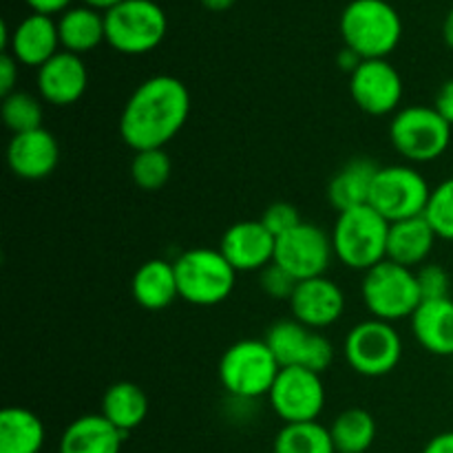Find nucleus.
<instances>
[{
    "instance_id": "1",
    "label": "nucleus",
    "mask_w": 453,
    "mask_h": 453,
    "mask_svg": "<svg viewBox=\"0 0 453 453\" xmlns=\"http://www.w3.org/2000/svg\"><path fill=\"white\" fill-rule=\"evenodd\" d=\"M190 115L188 87L175 75L144 80L124 104L119 135L133 150L164 149Z\"/></svg>"
},
{
    "instance_id": "2",
    "label": "nucleus",
    "mask_w": 453,
    "mask_h": 453,
    "mask_svg": "<svg viewBox=\"0 0 453 453\" xmlns=\"http://www.w3.org/2000/svg\"><path fill=\"white\" fill-rule=\"evenodd\" d=\"M330 237L334 257L349 270L367 273L388 259L389 221L372 206L339 212Z\"/></svg>"
},
{
    "instance_id": "3",
    "label": "nucleus",
    "mask_w": 453,
    "mask_h": 453,
    "mask_svg": "<svg viewBox=\"0 0 453 453\" xmlns=\"http://www.w3.org/2000/svg\"><path fill=\"white\" fill-rule=\"evenodd\" d=\"M341 35L363 60H383L401 42L403 20L388 0H352L341 13Z\"/></svg>"
},
{
    "instance_id": "4",
    "label": "nucleus",
    "mask_w": 453,
    "mask_h": 453,
    "mask_svg": "<svg viewBox=\"0 0 453 453\" xmlns=\"http://www.w3.org/2000/svg\"><path fill=\"white\" fill-rule=\"evenodd\" d=\"M281 365L264 339H243L230 345L219 361V383L237 401L268 396Z\"/></svg>"
},
{
    "instance_id": "5",
    "label": "nucleus",
    "mask_w": 453,
    "mask_h": 453,
    "mask_svg": "<svg viewBox=\"0 0 453 453\" xmlns=\"http://www.w3.org/2000/svg\"><path fill=\"white\" fill-rule=\"evenodd\" d=\"M173 265L180 299L199 308L224 303L237 283V270L228 264L221 250L212 248H190L181 252Z\"/></svg>"
},
{
    "instance_id": "6",
    "label": "nucleus",
    "mask_w": 453,
    "mask_h": 453,
    "mask_svg": "<svg viewBox=\"0 0 453 453\" xmlns=\"http://www.w3.org/2000/svg\"><path fill=\"white\" fill-rule=\"evenodd\" d=\"M451 124L434 106H401L389 122V140L398 155L414 164L436 162L451 144Z\"/></svg>"
},
{
    "instance_id": "7",
    "label": "nucleus",
    "mask_w": 453,
    "mask_h": 453,
    "mask_svg": "<svg viewBox=\"0 0 453 453\" xmlns=\"http://www.w3.org/2000/svg\"><path fill=\"white\" fill-rule=\"evenodd\" d=\"M361 296L367 312L388 323L411 319L416 308L423 303L416 270L398 265L389 259L367 270L361 283Z\"/></svg>"
},
{
    "instance_id": "8",
    "label": "nucleus",
    "mask_w": 453,
    "mask_h": 453,
    "mask_svg": "<svg viewBox=\"0 0 453 453\" xmlns=\"http://www.w3.org/2000/svg\"><path fill=\"white\" fill-rule=\"evenodd\" d=\"M106 44L124 56H142L162 44L168 20L155 0H124L104 13Z\"/></svg>"
},
{
    "instance_id": "9",
    "label": "nucleus",
    "mask_w": 453,
    "mask_h": 453,
    "mask_svg": "<svg viewBox=\"0 0 453 453\" xmlns=\"http://www.w3.org/2000/svg\"><path fill=\"white\" fill-rule=\"evenodd\" d=\"M343 357L357 374L380 379L392 374L403 358V339L394 323L367 319L357 323L343 341Z\"/></svg>"
},
{
    "instance_id": "10",
    "label": "nucleus",
    "mask_w": 453,
    "mask_h": 453,
    "mask_svg": "<svg viewBox=\"0 0 453 453\" xmlns=\"http://www.w3.org/2000/svg\"><path fill=\"white\" fill-rule=\"evenodd\" d=\"M432 186L420 171L410 164L380 166L372 188L370 206L379 211L389 224L423 215Z\"/></svg>"
},
{
    "instance_id": "11",
    "label": "nucleus",
    "mask_w": 453,
    "mask_h": 453,
    "mask_svg": "<svg viewBox=\"0 0 453 453\" xmlns=\"http://www.w3.org/2000/svg\"><path fill=\"white\" fill-rule=\"evenodd\" d=\"M264 341L281 367H305L317 374L330 370L334 363V345L321 332L310 330L296 319H281L265 332Z\"/></svg>"
},
{
    "instance_id": "12",
    "label": "nucleus",
    "mask_w": 453,
    "mask_h": 453,
    "mask_svg": "<svg viewBox=\"0 0 453 453\" xmlns=\"http://www.w3.org/2000/svg\"><path fill=\"white\" fill-rule=\"evenodd\" d=\"M270 407L283 423H312L326 407L321 374L305 367H281L268 394Z\"/></svg>"
},
{
    "instance_id": "13",
    "label": "nucleus",
    "mask_w": 453,
    "mask_h": 453,
    "mask_svg": "<svg viewBox=\"0 0 453 453\" xmlns=\"http://www.w3.org/2000/svg\"><path fill=\"white\" fill-rule=\"evenodd\" d=\"M332 257H334V246L330 234L317 224L303 221L277 239L274 264L288 270L296 281H305V279L323 277L330 268Z\"/></svg>"
},
{
    "instance_id": "14",
    "label": "nucleus",
    "mask_w": 453,
    "mask_h": 453,
    "mask_svg": "<svg viewBox=\"0 0 453 453\" xmlns=\"http://www.w3.org/2000/svg\"><path fill=\"white\" fill-rule=\"evenodd\" d=\"M403 78L396 66L383 60H363L361 66L349 75V93L363 113L383 115L396 113L403 102Z\"/></svg>"
},
{
    "instance_id": "15",
    "label": "nucleus",
    "mask_w": 453,
    "mask_h": 453,
    "mask_svg": "<svg viewBox=\"0 0 453 453\" xmlns=\"http://www.w3.org/2000/svg\"><path fill=\"white\" fill-rule=\"evenodd\" d=\"M219 250L237 273H261L274 264L277 237L261 219L237 221L224 233Z\"/></svg>"
},
{
    "instance_id": "16",
    "label": "nucleus",
    "mask_w": 453,
    "mask_h": 453,
    "mask_svg": "<svg viewBox=\"0 0 453 453\" xmlns=\"http://www.w3.org/2000/svg\"><path fill=\"white\" fill-rule=\"evenodd\" d=\"M288 303H290L292 319L317 332L334 326L345 312L343 290L326 274L299 281Z\"/></svg>"
},
{
    "instance_id": "17",
    "label": "nucleus",
    "mask_w": 453,
    "mask_h": 453,
    "mask_svg": "<svg viewBox=\"0 0 453 453\" xmlns=\"http://www.w3.org/2000/svg\"><path fill=\"white\" fill-rule=\"evenodd\" d=\"M60 162V146L47 128L12 135L7 146L9 171L27 181H40L51 175Z\"/></svg>"
},
{
    "instance_id": "18",
    "label": "nucleus",
    "mask_w": 453,
    "mask_h": 453,
    "mask_svg": "<svg viewBox=\"0 0 453 453\" xmlns=\"http://www.w3.org/2000/svg\"><path fill=\"white\" fill-rule=\"evenodd\" d=\"M40 100L53 106H71L87 93L88 71L82 56L71 51H58L47 65L38 69Z\"/></svg>"
},
{
    "instance_id": "19",
    "label": "nucleus",
    "mask_w": 453,
    "mask_h": 453,
    "mask_svg": "<svg viewBox=\"0 0 453 453\" xmlns=\"http://www.w3.org/2000/svg\"><path fill=\"white\" fill-rule=\"evenodd\" d=\"M60 34H58V22L53 20V16L31 13L12 31L7 53L16 58L18 65L40 69L60 51Z\"/></svg>"
},
{
    "instance_id": "20",
    "label": "nucleus",
    "mask_w": 453,
    "mask_h": 453,
    "mask_svg": "<svg viewBox=\"0 0 453 453\" xmlns=\"http://www.w3.org/2000/svg\"><path fill=\"white\" fill-rule=\"evenodd\" d=\"M411 332L425 352L453 357V299L423 301L411 314Z\"/></svg>"
},
{
    "instance_id": "21",
    "label": "nucleus",
    "mask_w": 453,
    "mask_h": 453,
    "mask_svg": "<svg viewBox=\"0 0 453 453\" xmlns=\"http://www.w3.org/2000/svg\"><path fill=\"white\" fill-rule=\"evenodd\" d=\"M127 434L102 414H84L66 425L58 453H119Z\"/></svg>"
},
{
    "instance_id": "22",
    "label": "nucleus",
    "mask_w": 453,
    "mask_h": 453,
    "mask_svg": "<svg viewBox=\"0 0 453 453\" xmlns=\"http://www.w3.org/2000/svg\"><path fill=\"white\" fill-rule=\"evenodd\" d=\"M380 166L367 157H354L332 175L327 184V202L334 211L343 212L349 208L370 206L372 188Z\"/></svg>"
},
{
    "instance_id": "23",
    "label": "nucleus",
    "mask_w": 453,
    "mask_h": 453,
    "mask_svg": "<svg viewBox=\"0 0 453 453\" xmlns=\"http://www.w3.org/2000/svg\"><path fill=\"white\" fill-rule=\"evenodd\" d=\"M436 233L425 215L389 224L388 259L405 268H420L429 259L436 243Z\"/></svg>"
},
{
    "instance_id": "24",
    "label": "nucleus",
    "mask_w": 453,
    "mask_h": 453,
    "mask_svg": "<svg viewBox=\"0 0 453 453\" xmlns=\"http://www.w3.org/2000/svg\"><path fill=\"white\" fill-rule=\"evenodd\" d=\"M133 299L144 310H164L180 299L173 261L149 259L135 270L131 281Z\"/></svg>"
},
{
    "instance_id": "25",
    "label": "nucleus",
    "mask_w": 453,
    "mask_h": 453,
    "mask_svg": "<svg viewBox=\"0 0 453 453\" xmlns=\"http://www.w3.org/2000/svg\"><path fill=\"white\" fill-rule=\"evenodd\" d=\"M62 51H71L75 56L93 51L106 42L104 13L91 7H71L58 20Z\"/></svg>"
},
{
    "instance_id": "26",
    "label": "nucleus",
    "mask_w": 453,
    "mask_h": 453,
    "mask_svg": "<svg viewBox=\"0 0 453 453\" xmlns=\"http://www.w3.org/2000/svg\"><path fill=\"white\" fill-rule=\"evenodd\" d=\"M47 441L44 423L27 407L0 411V453H40Z\"/></svg>"
},
{
    "instance_id": "27",
    "label": "nucleus",
    "mask_w": 453,
    "mask_h": 453,
    "mask_svg": "<svg viewBox=\"0 0 453 453\" xmlns=\"http://www.w3.org/2000/svg\"><path fill=\"white\" fill-rule=\"evenodd\" d=\"M102 416L115 425L122 434H131L149 416V396L144 389L131 380L113 383L102 396Z\"/></svg>"
},
{
    "instance_id": "28",
    "label": "nucleus",
    "mask_w": 453,
    "mask_h": 453,
    "mask_svg": "<svg viewBox=\"0 0 453 453\" xmlns=\"http://www.w3.org/2000/svg\"><path fill=\"white\" fill-rule=\"evenodd\" d=\"M330 436L336 453H365L376 441L374 416L363 407H349L330 425Z\"/></svg>"
},
{
    "instance_id": "29",
    "label": "nucleus",
    "mask_w": 453,
    "mask_h": 453,
    "mask_svg": "<svg viewBox=\"0 0 453 453\" xmlns=\"http://www.w3.org/2000/svg\"><path fill=\"white\" fill-rule=\"evenodd\" d=\"M273 453H336L330 427L312 423H288L274 436Z\"/></svg>"
},
{
    "instance_id": "30",
    "label": "nucleus",
    "mask_w": 453,
    "mask_h": 453,
    "mask_svg": "<svg viewBox=\"0 0 453 453\" xmlns=\"http://www.w3.org/2000/svg\"><path fill=\"white\" fill-rule=\"evenodd\" d=\"M3 122L13 135L42 128V100L29 91H13L3 97Z\"/></svg>"
},
{
    "instance_id": "31",
    "label": "nucleus",
    "mask_w": 453,
    "mask_h": 453,
    "mask_svg": "<svg viewBox=\"0 0 453 453\" xmlns=\"http://www.w3.org/2000/svg\"><path fill=\"white\" fill-rule=\"evenodd\" d=\"M173 162L166 149L137 150L131 162V177L137 188L159 190L171 180Z\"/></svg>"
},
{
    "instance_id": "32",
    "label": "nucleus",
    "mask_w": 453,
    "mask_h": 453,
    "mask_svg": "<svg viewBox=\"0 0 453 453\" xmlns=\"http://www.w3.org/2000/svg\"><path fill=\"white\" fill-rule=\"evenodd\" d=\"M423 215L438 239L453 242V177L441 181L436 188H432Z\"/></svg>"
},
{
    "instance_id": "33",
    "label": "nucleus",
    "mask_w": 453,
    "mask_h": 453,
    "mask_svg": "<svg viewBox=\"0 0 453 453\" xmlns=\"http://www.w3.org/2000/svg\"><path fill=\"white\" fill-rule=\"evenodd\" d=\"M261 224H264L265 228L279 239L286 233H290V230H295L299 224H303V219H301V212L295 203L274 202L264 211V215H261Z\"/></svg>"
},
{
    "instance_id": "34",
    "label": "nucleus",
    "mask_w": 453,
    "mask_h": 453,
    "mask_svg": "<svg viewBox=\"0 0 453 453\" xmlns=\"http://www.w3.org/2000/svg\"><path fill=\"white\" fill-rule=\"evenodd\" d=\"M416 279H418L420 296L423 301L432 299H447L451 290V277L442 265L438 264H425L416 270Z\"/></svg>"
},
{
    "instance_id": "35",
    "label": "nucleus",
    "mask_w": 453,
    "mask_h": 453,
    "mask_svg": "<svg viewBox=\"0 0 453 453\" xmlns=\"http://www.w3.org/2000/svg\"><path fill=\"white\" fill-rule=\"evenodd\" d=\"M259 286H261V290L270 296V299L290 301L292 295H295L296 286H299V281H296V279L292 277L288 270H283L281 265L270 264L268 268L261 270Z\"/></svg>"
},
{
    "instance_id": "36",
    "label": "nucleus",
    "mask_w": 453,
    "mask_h": 453,
    "mask_svg": "<svg viewBox=\"0 0 453 453\" xmlns=\"http://www.w3.org/2000/svg\"><path fill=\"white\" fill-rule=\"evenodd\" d=\"M18 60L12 56V53L4 51L0 56V96H9V93L18 91L16 82H18Z\"/></svg>"
},
{
    "instance_id": "37",
    "label": "nucleus",
    "mask_w": 453,
    "mask_h": 453,
    "mask_svg": "<svg viewBox=\"0 0 453 453\" xmlns=\"http://www.w3.org/2000/svg\"><path fill=\"white\" fill-rule=\"evenodd\" d=\"M434 109H436L453 127V78L442 82V87L438 88L436 100H434Z\"/></svg>"
},
{
    "instance_id": "38",
    "label": "nucleus",
    "mask_w": 453,
    "mask_h": 453,
    "mask_svg": "<svg viewBox=\"0 0 453 453\" xmlns=\"http://www.w3.org/2000/svg\"><path fill=\"white\" fill-rule=\"evenodd\" d=\"M31 7V13H44V16H56L71 9V0H25Z\"/></svg>"
},
{
    "instance_id": "39",
    "label": "nucleus",
    "mask_w": 453,
    "mask_h": 453,
    "mask_svg": "<svg viewBox=\"0 0 453 453\" xmlns=\"http://www.w3.org/2000/svg\"><path fill=\"white\" fill-rule=\"evenodd\" d=\"M423 453H453V432L436 434V436L425 445Z\"/></svg>"
},
{
    "instance_id": "40",
    "label": "nucleus",
    "mask_w": 453,
    "mask_h": 453,
    "mask_svg": "<svg viewBox=\"0 0 453 453\" xmlns=\"http://www.w3.org/2000/svg\"><path fill=\"white\" fill-rule=\"evenodd\" d=\"M361 62H363V58L358 56L357 51H352V49H349V47H343L339 51V56H336V65H339L343 71H348L349 75H352L354 71H357L358 66H361Z\"/></svg>"
},
{
    "instance_id": "41",
    "label": "nucleus",
    "mask_w": 453,
    "mask_h": 453,
    "mask_svg": "<svg viewBox=\"0 0 453 453\" xmlns=\"http://www.w3.org/2000/svg\"><path fill=\"white\" fill-rule=\"evenodd\" d=\"M84 7H91L96 9V12H109V9L118 7L119 3H124V0H82Z\"/></svg>"
},
{
    "instance_id": "42",
    "label": "nucleus",
    "mask_w": 453,
    "mask_h": 453,
    "mask_svg": "<svg viewBox=\"0 0 453 453\" xmlns=\"http://www.w3.org/2000/svg\"><path fill=\"white\" fill-rule=\"evenodd\" d=\"M234 3H237V0H202V4L208 12H226V9L233 7Z\"/></svg>"
},
{
    "instance_id": "43",
    "label": "nucleus",
    "mask_w": 453,
    "mask_h": 453,
    "mask_svg": "<svg viewBox=\"0 0 453 453\" xmlns=\"http://www.w3.org/2000/svg\"><path fill=\"white\" fill-rule=\"evenodd\" d=\"M442 38H445L447 47L453 49V7H451V12L447 13L445 22H442Z\"/></svg>"
}]
</instances>
